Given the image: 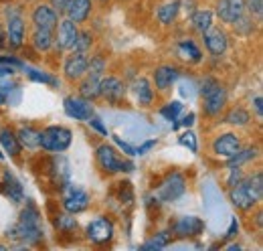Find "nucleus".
Here are the masks:
<instances>
[{
    "mask_svg": "<svg viewBox=\"0 0 263 251\" xmlns=\"http://www.w3.org/2000/svg\"><path fill=\"white\" fill-rule=\"evenodd\" d=\"M257 154H259V150H257V148H253V146H251V148H243V146H241L233 156L227 158V166H229V168H233V166H243L245 162L255 160Z\"/></svg>",
    "mask_w": 263,
    "mask_h": 251,
    "instance_id": "c756f323",
    "label": "nucleus"
},
{
    "mask_svg": "<svg viewBox=\"0 0 263 251\" xmlns=\"http://www.w3.org/2000/svg\"><path fill=\"white\" fill-rule=\"evenodd\" d=\"M253 107H255L257 118L261 120V118H263V99H261V95H255V97H253Z\"/></svg>",
    "mask_w": 263,
    "mask_h": 251,
    "instance_id": "09e8293b",
    "label": "nucleus"
},
{
    "mask_svg": "<svg viewBox=\"0 0 263 251\" xmlns=\"http://www.w3.org/2000/svg\"><path fill=\"white\" fill-rule=\"evenodd\" d=\"M61 207L65 209V213L79 215V213H83L89 207V194L81 187L65 183L61 187Z\"/></svg>",
    "mask_w": 263,
    "mask_h": 251,
    "instance_id": "20e7f679",
    "label": "nucleus"
},
{
    "mask_svg": "<svg viewBox=\"0 0 263 251\" xmlns=\"http://www.w3.org/2000/svg\"><path fill=\"white\" fill-rule=\"evenodd\" d=\"M12 73H14L12 65H4V63H0V77H8V75H12Z\"/></svg>",
    "mask_w": 263,
    "mask_h": 251,
    "instance_id": "3c124183",
    "label": "nucleus"
},
{
    "mask_svg": "<svg viewBox=\"0 0 263 251\" xmlns=\"http://www.w3.org/2000/svg\"><path fill=\"white\" fill-rule=\"evenodd\" d=\"M245 183H247L249 190L255 194V199L261 201V196H263V172L261 170H255L253 174L245 176Z\"/></svg>",
    "mask_w": 263,
    "mask_h": 251,
    "instance_id": "473e14b6",
    "label": "nucleus"
},
{
    "mask_svg": "<svg viewBox=\"0 0 263 251\" xmlns=\"http://www.w3.org/2000/svg\"><path fill=\"white\" fill-rule=\"evenodd\" d=\"M118 196H120V201L126 203V205L134 203V188H132L130 183H120V185H118Z\"/></svg>",
    "mask_w": 263,
    "mask_h": 251,
    "instance_id": "a19ab883",
    "label": "nucleus"
},
{
    "mask_svg": "<svg viewBox=\"0 0 263 251\" xmlns=\"http://www.w3.org/2000/svg\"><path fill=\"white\" fill-rule=\"evenodd\" d=\"M67 4H69V0H51V6H53V10L57 14H63L65 12Z\"/></svg>",
    "mask_w": 263,
    "mask_h": 251,
    "instance_id": "de8ad7c7",
    "label": "nucleus"
},
{
    "mask_svg": "<svg viewBox=\"0 0 263 251\" xmlns=\"http://www.w3.org/2000/svg\"><path fill=\"white\" fill-rule=\"evenodd\" d=\"M0 190L12 201V203H21L23 201V187H21V183L6 170L4 174H2V183H0Z\"/></svg>",
    "mask_w": 263,
    "mask_h": 251,
    "instance_id": "b1692460",
    "label": "nucleus"
},
{
    "mask_svg": "<svg viewBox=\"0 0 263 251\" xmlns=\"http://www.w3.org/2000/svg\"><path fill=\"white\" fill-rule=\"evenodd\" d=\"M79 95L83 99H89V101H96L99 97V79L96 77H89V75H83L79 79Z\"/></svg>",
    "mask_w": 263,
    "mask_h": 251,
    "instance_id": "cd10ccee",
    "label": "nucleus"
},
{
    "mask_svg": "<svg viewBox=\"0 0 263 251\" xmlns=\"http://www.w3.org/2000/svg\"><path fill=\"white\" fill-rule=\"evenodd\" d=\"M114 142H116V144L120 146V150H124V154H126L128 158L136 156V148H134V146H130L128 142H124V140H122L120 136H114Z\"/></svg>",
    "mask_w": 263,
    "mask_h": 251,
    "instance_id": "c03bdc74",
    "label": "nucleus"
},
{
    "mask_svg": "<svg viewBox=\"0 0 263 251\" xmlns=\"http://www.w3.org/2000/svg\"><path fill=\"white\" fill-rule=\"evenodd\" d=\"M75 215L67 213V215H57L55 217V227L61 231V233H73L77 231V221L73 219Z\"/></svg>",
    "mask_w": 263,
    "mask_h": 251,
    "instance_id": "4c0bfd02",
    "label": "nucleus"
},
{
    "mask_svg": "<svg viewBox=\"0 0 263 251\" xmlns=\"http://www.w3.org/2000/svg\"><path fill=\"white\" fill-rule=\"evenodd\" d=\"M87 63L89 53H79V51H69V57L63 61V75L69 81H79L87 73Z\"/></svg>",
    "mask_w": 263,
    "mask_h": 251,
    "instance_id": "9b49d317",
    "label": "nucleus"
},
{
    "mask_svg": "<svg viewBox=\"0 0 263 251\" xmlns=\"http://www.w3.org/2000/svg\"><path fill=\"white\" fill-rule=\"evenodd\" d=\"M172 241V233L170 231H160V233H156L154 235V239L152 241H148V243H144L142 245V249H162V247H166L168 243Z\"/></svg>",
    "mask_w": 263,
    "mask_h": 251,
    "instance_id": "e433bc0d",
    "label": "nucleus"
},
{
    "mask_svg": "<svg viewBox=\"0 0 263 251\" xmlns=\"http://www.w3.org/2000/svg\"><path fill=\"white\" fill-rule=\"evenodd\" d=\"M98 2H107V0H98Z\"/></svg>",
    "mask_w": 263,
    "mask_h": 251,
    "instance_id": "6e6d98bb",
    "label": "nucleus"
},
{
    "mask_svg": "<svg viewBox=\"0 0 263 251\" xmlns=\"http://www.w3.org/2000/svg\"><path fill=\"white\" fill-rule=\"evenodd\" d=\"M202 41H204L206 51L213 57H221L229 49V37H227V32L223 31V29H217V27H211L206 32H202Z\"/></svg>",
    "mask_w": 263,
    "mask_h": 251,
    "instance_id": "dca6fc26",
    "label": "nucleus"
},
{
    "mask_svg": "<svg viewBox=\"0 0 263 251\" xmlns=\"http://www.w3.org/2000/svg\"><path fill=\"white\" fill-rule=\"evenodd\" d=\"M4 101H6V94L0 89V105H4Z\"/></svg>",
    "mask_w": 263,
    "mask_h": 251,
    "instance_id": "5fc2aeb1",
    "label": "nucleus"
},
{
    "mask_svg": "<svg viewBox=\"0 0 263 251\" xmlns=\"http://www.w3.org/2000/svg\"><path fill=\"white\" fill-rule=\"evenodd\" d=\"M180 144L186 146V148H191V152H197L198 150L197 136H195L193 132H184V134H180Z\"/></svg>",
    "mask_w": 263,
    "mask_h": 251,
    "instance_id": "37998d69",
    "label": "nucleus"
},
{
    "mask_svg": "<svg viewBox=\"0 0 263 251\" xmlns=\"http://www.w3.org/2000/svg\"><path fill=\"white\" fill-rule=\"evenodd\" d=\"M63 107H65L67 116L77 122H87L93 116V101L83 99L81 95H67Z\"/></svg>",
    "mask_w": 263,
    "mask_h": 251,
    "instance_id": "9d476101",
    "label": "nucleus"
},
{
    "mask_svg": "<svg viewBox=\"0 0 263 251\" xmlns=\"http://www.w3.org/2000/svg\"><path fill=\"white\" fill-rule=\"evenodd\" d=\"M0 144H2V148L10 154V156H18L21 154V142H18V138H16V132H12L10 128H2L0 130Z\"/></svg>",
    "mask_w": 263,
    "mask_h": 251,
    "instance_id": "bb28decb",
    "label": "nucleus"
},
{
    "mask_svg": "<svg viewBox=\"0 0 263 251\" xmlns=\"http://www.w3.org/2000/svg\"><path fill=\"white\" fill-rule=\"evenodd\" d=\"M105 71H107V61H105L103 55H93V57H89L87 73H85V75L96 77V79H101V77L105 75Z\"/></svg>",
    "mask_w": 263,
    "mask_h": 251,
    "instance_id": "2f4dec72",
    "label": "nucleus"
},
{
    "mask_svg": "<svg viewBox=\"0 0 263 251\" xmlns=\"http://www.w3.org/2000/svg\"><path fill=\"white\" fill-rule=\"evenodd\" d=\"M73 134L65 126H47L41 132V148L45 152H65L71 146Z\"/></svg>",
    "mask_w": 263,
    "mask_h": 251,
    "instance_id": "f03ea898",
    "label": "nucleus"
},
{
    "mask_svg": "<svg viewBox=\"0 0 263 251\" xmlns=\"http://www.w3.org/2000/svg\"><path fill=\"white\" fill-rule=\"evenodd\" d=\"M0 32H4V31H2V25H0Z\"/></svg>",
    "mask_w": 263,
    "mask_h": 251,
    "instance_id": "4d7b16f0",
    "label": "nucleus"
},
{
    "mask_svg": "<svg viewBox=\"0 0 263 251\" xmlns=\"http://www.w3.org/2000/svg\"><path fill=\"white\" fill-rule=\"evenodd\" d=\"M186 192V178L182 172H170L162 181V185L156 190V199L160 203H172L176 199H180Z\"/></svg>",
    "mask_w": 263,
    "mask_h": 251,
    "instance_id": "0eeeda50",
    "label": "nucleus"
},
{
    "mask_svg": "<svg viewBox=\"0 0 263 251\" xmlns=\"http://www.w3.org/2000/svg\"><path fill=\"white\" fill-rule=\"evenodd\" d=\"M180 8H182L180 0H168V2H164V4L158 6V10H156V19H158V23H160L162 27H170V25L176 21Z\"/></svg>",
    "mask_w": 263,
    "mask_h": 251,
    "instance_id": "5701e85b",
    "label": "nucleus"
},
{
    "mask_svg": "<svg viewBox=\"0 0 263 251\" xmlns=\"http://www.w3.org/2000/svg\"><path fill=\"white\" fill-rule=\"evenodd\" d=\"M195 118H197V116H195V114L191 112L189 116H184V118H182V122H180V124L184 126V128H191V126L195 124Z\"/></svg>",
    "mask_w": 263,
    "mask_h": 251,
    "instance_id": "603ef678",
    "label": "nucleus"
},
{
    "mask_svg": "<svg viewBox=\"0 0 263 251\" xmlns=\"http://www.w3.org/2000/svg\"><path fill=\"white\" fill-rule=\"evenodd\" d=\"M213 10L209 8H198V10H193L191 12V25L197 32H206L211 27H213Z\"/></svg>",
    "mask_w": 263,
    "mask_h": 251,
    "instance_id": "393cba45",
    "label": "nucleus"
},
{
    "mask_svg": "<svg viewBox=\"0 0 263 251\" xmlns=\"http://www.w3.org/2000/svg\"><path fill=\"white\" fill-rule=\"evenodd\" d=\"M6 47L10 51H18L25 47V37H27V25H25V19L21 16V12L14 8V10H8L6 8Z\"/></svg>",
    "mask_w": 263,
    "mask_h": 251,
    "instance_id": "7ed1b4c3",
    "label": "nucleus"
},
{
    "mask_svg": "<svg viewBox=\"0 0 263 251\" xmlns=\"http://www.w3.org/2000/svg\"><path fill=\"white\" fill-rule=\"evenodd\" d=\"M241 146H243V142H241V136H239V134H235V132H225V134H219V136L213 140L211 150H213L215 156L229 158V156H233Z\"/></svg>",
    "mask_w": 263,
    "mask_h": 251,
    "instance_id": "2eb2a0df",
    "label": "nucleus"
},
{
    "mask_svg": "<svg viewBox=\"0 0 263 251\" xmlns=\"http://www.w3.org/2000/svg\"><path fill=\"white\" fill-rule=\"evenodd\" d=\"M202 231H204V221L198 217H180L170 225V233L178 239L198 237Z\"/></svg>",
    "mask_w": 263,
    "mask_h": 251,
    "instance_id": "4468645a",
    "label": "nucleus"
},
{
    "mask_svg": "<svg viewBox=\"0 0 263 251\" xmlns=\"http://www.w3.org/2000/svg\"><path fill=\"white\" fill-rule=\"evenodd\" d=\"M200 95H202V114L206 118H217L221 116V112L225 110L227 105V89L225 85H221L217 79L213 77H206L202 81V89H200Z\"/></svg>",
    "mask_w": 263,
    "mask_h": 251,
    "instance_id": "f257e3e1",
    "label": "nucleus"
},
{
    "mask_svg": "<svg viewBox=\"0 0 263 251\" xmlns=\"http://www.w3.org/2000/svg\"><path fill=\"white\" fill-rule=\"evenodd\" d=\"M176 55L182 59V61L191 63V65H198L202 61V51L198 49V45L193 39H184L176 45Z\"/></svg>",
    "mask_w": 263,
    "mask_h": 251,
    "instance_id": "aec40b11",
    "label": "nucleus"
},
{
    "mask_svg": "<svg viewBox=\"0 0 263 251\" xmlns=\"http://www.w3.org/2000/svg\"><path fill=\"white\" fill-rule=\"evenodd\" d=\"M229 201H231V205H233L237 211H241V213L253 211V209L257 207V203H259V201L255 199V194L249 190L245 178H243L239 185H235V187L229 188Z\"/></svg>",
    "mask_w": 263,
    "mask_h": 251,
    "instance_id": "1a4fd4ad",
    "label": "nucleus"
},
{
    "mask_svg": "<svg viewBox=\"0 0 263 251\" xmlns=\"http://www.w3.org/2000/svg\"><path fill=\"white\" fill-rule=\"evenodd\" d=\"M114 235H116V227H114V221L109 217H98V219L91 221L87 225V229H85L87 241L91 245H98V247L107 245L114 239Z\"/></svg>",
    "mask_w": 263,
    "mask_h": 251,
    "instance_id": "423d86ee",
    "label": "nucleus"
},
{
    "mask_svg": "<svg viewBox=\"0 0 263 251\" xmlns=\"http://www.w3.org/2000/svg\"><path fill=\"white\" fill-rule=\"evenodd\" d=\"M215 14L223 25H235L245 14V2L243 0H217Z\"/></svg>",
    "mask_w": 263,
    "mask_h": 251,
    "instance_id": "f8f14e48",
    "label": "nucleus"
},
{
    "mask_svg": "<svg viewBox=\"0 0 263 251\" xmlns=\"http://www.w3.org/2000/svg\"><path fill=\"white\" fill-rule=\"evenodd\" d=\"M96 162H98L99 170L103 174H116V172H122V162L124 158L118 156V152L107 146V144H101L96 150Z\"/></svg>",
    "mask_w": 263,
    "mask_h": 251,
    "instance_id": "ddd939ff",
    "label": "nucleus"
},
{
    "mask_svg": "<svg viewBox=\"0 0 263 251\" xmlns=\"http://www.w3.org/2000/svg\"><path fill=\"white\" fill-rule=\"evenodd\" d=\"M245 178V174H243V170H241V166H233L229 170V174H227V187H235V185H239L241 181Z\"/></svg>",
    "mask_w": 263,
    "mask_h": 251,
    "instance_id": "79ce46f5",
    "label": "nucleus"
},
{
    "mask_svg": "<svg viewBox=\"0 0 263 251\" xmlns=\"http://www.w3.org/2000/svg\"><path fill=\"white\" fill-rule=\"evenodd\" d=\"M132 170H134V162L126 158V160L122 162V172H132Z\"/></svg>",
    "mask_w": 263,
    "mask_h": 251,
    "instance_id": "864d4df0",
    "label": "nucleus"
},
{
    "mask_svg": "<svg viewBox=\"0 0 263 251\" xmlns=\"http://www.w3.org/2000/svg\"><path fill=\"white\" fill-rule=\"evenodd\" d=\"M41 219H43V215H41L39 207L33 201H27V207L21 211V217L16 223H21V225H41Z\"/></svg>",
    "mask_w": 263,
    "mask_h": 251,
    "instance_id": "7c9ffc66",
    "label": "nucleus"
},
{
    "mask_svg": "<svg viewBox=\"0 0 263 251\" xmlns=\"http://www.w3.org/2000/svg\"><path fill=\"white\" fill-rule=\"evenodd\" d=\"M243 2H245V12L259 21L263 16V0H243Z\"/></svg>",
    "mask_w": 263,
    "mask_h": 251,
    "instance_id": "ea45409f",
    "label": "nucleus"
},
{
    "mask_svg": "<svg viewBox=\"0 0 263 251\" xmlns=\"http://www.w3.org/2000/svg\"><path fill=\"white\" fill-rule=\"evenodd\" d=\"M0 158H2V154H0Z\"/></svg>",
    "mask_w": 263,
    "mask_h": 251,
    "instance_id": "13d9d810",
    "label": "nucleus"
},
{
    "mask_svg": "<svg viewBox=\"0 0 263 251\" xmlns=\"http://www.w3.org/2000/svg\"><path fill=\"white\" fill-rule=\"evenodd\" d=\"M25 71H27V75H29V79H33V81H39V83H45V85H53V87H57L59 85V79H55L53 75H49V73H43V71H36V69H31V67H23Z\"/></svg>",
    "mask_w": 263,
    "mask_h": 251,
    "instance_id": "c9c22d12",
    "label": "nucleus"
},
{
    "mask_svg": "<svg viewBox=\"0 0 263 251\" xmlns=\"http://www.w3.org/2000/svg\"><path fill=\"white\" fill-rule=\"evenodd\" d=\"M126 94H128V87H126V83H124L120 77L105 73V75L99 79V97L105 99L107 103H111V105H122L124 99H126Z\"/></svg>",
    "mask_w": 263,
    "mask_h": 251,
    "instance_id": "39448f33",
    "label": "nucleus"
},
{
    "mask_svg": "<svg viewBox=\"0 0 263 251\" xmlns=\"http://www.w3.org/2000/svg\"><path fill=\"white\" fill-rule=\"evenodd\" d=\"M91 47H93V32H91V31H79L73 51H79V53H89V51H91Z\"/></svg>",
    "mask_w": 263,
    "mask_h": 251,
    "instance_id": "f704fd0d",
    "label": "nucleus"
},
{
    "mask_svg": "<svg viewBox=\"0 0 263 251\" xmlns=\"http://www.w3.org/2000/svg\"><path fill=\"white\" fill-rule=\"evenodd\" d=\"M87 124L91 126V128H93V130H96V132H99V134H101V136H107V134H109V132H107V128H105V126H103V122H101V120H99L98 116H91V118H89V120H87Z\"/></svg>",
    "mask_w": 263,
    "mask_h": 251,
    "instance_id": "a18cd8bd",
    "label": "nucleus"
},
{
    "mask_svg": "<svg viewBox=\"0 0 263 251\" xmlns=\"http://www.w3.org/2000/svg\"><path fill=\"white\" fill-rule=\"evenodd\" d=\"M91 12H93V0H69L63 14L75 25H83L89 21Z\"/></svg>",
    "mask_w": 263,
    "mask_h": 251,
    "instance_id": "6ab92c4d",
    "label": "nucleus"
},
{
    "mask_svg": "<svg viewBox=\"0 0 263 251\" xmlns=\"http://www.w3.org/2000/svg\"><path fill=\"white\" fill-rule=\"evenodd\" d=\"M180 112H182V101H168L164 107H160V116H164L170 122H176Z\"/></svg>",
    "mask_w": 263,
    "mask_h": 251,
    "instance_id": "58836bf2",
    "label": "nucleus"
},
{
    "mask_svg": "<svg viewBox=\"0 0 263 251\" xmlns=\"http://www.w3.org/2000/svg\"><path fill=\"white\" fill-rule=\"evenodd\" d=\"M178 67H174V65H158L156 69H154V75H152V81H154V87H156V92H160V94H168L170 89H172V85H174V81L178 79Z\"/></svg>",
    "mask_w": 263,
    "mask_h": 251,
    "instance_id": "a211bd4d",
    "label": "nucleus"
},
{
    "mask_svg": "<svg viewBox=\"0 0 263 251\" xmlns=\"http://www.w3.org/2000/svg\"><path fill=\"white\" fill-rule=\"evenodd\" d=\"M31 21H33V27L36 29H47V31H55L57 23H59V14L53 10L51 4H36L31 12Z\"/></svg>",
    "mask_w": 263,
    "mask_h": 251,
    "instance_id": "f3484780",
    "label": "nucleus"
},
{
    "mask_svg": "<svg viewBox=\"0 0 263 251\" xmlns=\"http://www.w3.org/2000/svg\"><path fill=\"white\" fill-rule=\"evenodd\" d=\"M53 43H55V31H47V29H33L31 34V45L39 53H49L53 49Z\"/></svg>",
    "mask_w": 263,
    "mask_h": 251,
    "instance_id": "4be33fe9",
    "label": "nucleus"
},
{
    "mask_svg": "<svg viewBox=\"0 0 263 251\" xmlns=\"http://www.w3.org/2000/svg\"><path fill=\"white\" fill-rule=\"evenodd\" d=\"M77 34H79V27L69 21V19H63L57 23L55 27V43H53V49L57 53H69L73 51L75 47V41H77Z\"/></svg>",
    "mask_w": 263,
    "mask_h": 251,
    "instance_id": "6e6552de",
    "label": "nucleus"
},
{
    "mask_svg": "<svg viewBox=\"0 0 263 251\" xmlns=\"http://www.w3.org/2000/svg\"><path fill=\"white\" fill-rule=\"evenodd\" d=\"M16 138L21 142V146L34 150V148H41V132L34 130L31 126H23L18 132H16Z\"/></svg>",
    "mask_w": 263,
    "mask_h": 251,
    "instance_id": "a878e982",
    "label": "nucleus"
},
{
    "mask_svg": "<svg viewBox=\"0 0 263 251\" xmlns=\"http://www.w3.org/2000/svg\"><path fill=\"white\" fill-rule=\"evenodd\" d=\"M156 144H158L156 140H148V142H144V144H142V146H140V148L136 150V156H138V154H140V156H144V154H146L148 150H152V148H154Z\"/></svg>",
    "mask_w": 263,
    "mask_h": 251,
    "instance_id": "49530a36",
    "label": "nucleus"
},
{
    "mask_svg": "<svg viewBox=\"0 0 263 251\" xmlns=\"http://www.w3.org/2000/svg\"><path fill=\"white\" fill-rule=\"evenodd\" d=\"M132 92L136 95L140 105H152L154 101V87L146 77H136L132 83Z\"/></svg>",
    "mask_w": 263,
    "mask_h": 251,
    "instance_id": "412c9836",
    "label": "nucleus"
},
{
    "mask_svg": "<svg viewBox=\"0 0 263 251\" xmlns=\"http://www.w3.org/2000/svg\"><path fill=\"white\" fill-rule=\"evenodd\" d=\"M225 124L237 126V128L249 126L251 124V114H249L245 107L235 105V107H231L229 112H227V116H225Z\"/></svg>",
    "mask_w": 263,
    "mask_h": 251,
    "instance_id": "c85d7f7f",
    "label": "nucleus"
},
{
    "mask_svg": "<svg viewBox=\"0 0 263 251\" xmlns=\"http://www.w3.org/2000/svg\"><path fill=\"white\" fill-rule=\"evenodd\" d=\"M233 27H235V31L239 32V34H243V37L253 34L255 29H257V27H255V19H253V16H249L247 12H245V14H243V16H241Z\"/></svg>",
    "mask_w": 263,
    "mask_h": 251,
    "instance_id": "72a5a7b5",
    "label": "nucleus"
},
{
    "mask_svg": "<svg viewBox=\"0 0 263 251\" xmlns=\"http://www.w3.org/2000/svg\"><path fill=\"white\" fill-rule=\"evenodd\" d=\"M237 233H239V221L233 219V221H231L229 231H227V239H233V237H237Z\"/></svg>",
    "mask_w": 263,
    "mask_h": 251,
    "instance_id": "8fccbe9b",
    "label": "nucleus"
}]
</instances>
